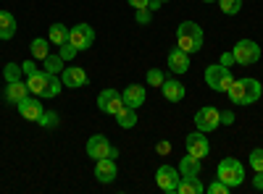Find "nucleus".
Returning <instances> with one entry per match:
<instances>
[{
  "mask_svg": "<svg viewBox=\"0 0 263 194\" xmlns=\"http://www.w3.org/2000/svg\"><path fill=\"white\" fill-rule=\"evenodd\" d=\"M263 95V87H260V81L258 79H234V84L229 87L227 97L234 102V105H253L258 102Z\"/></svg>",
  "mask_w": 263,
  "mask_h": 194,
  "instance_id": "nucleus-1",
  "label": "nucleus"
},
{
  "mask_svg": "<svg viewBox=\"0 0 263 194\" xmlns=\"http://www.w3.org/2000/svg\"><path fill=\"white\" fill-rule=\"evenodd\" d=\"M203 29L195 24V21H182L177 29V48H182L184 53H200L203 50Z\"/></svg>",
  "mask_w": 263,
  "mask_h": 194,
  "instance_id": "nucleus-2",
  "label": "nucleus"
},
{
  "mask_svg": "<svg viewBox=\"0 0 263 194\" xmlns=\"http://www.w3.org/2000/svg\"><path fill=\"white\" fill-rule=\"evenodd\" d=\"M205 84L213 90V92H229V87L234 84V74L229 71V66L224 63H213V66L205 69Z\"/></svg>",
  "mask_w": 263,
  "mask_h": 194,
  "instance_id": "nucleus-3",
  "label": "nucleus"
},
{
  "mask_svg": "<svg viewBox=\"0 0 263 194\" xmlns=\"http://www.w3.org/2000/svg\"><path fill=\"white\" fill-rule=\"evenodd\" d=\"M216 179H221L227 186H239V184H242L245 181V165L242 163H239L237 158H224L221 163H218V170H216Z\"/></svg>",
  "mask_w": 263,
  "mask_h": 194,
  "instance_id": "nucleus-4",
  "label": "nucleus"
},
{
  "mask_svg": "<svg viewBox=\"0 0 263 194\" xmlns=\"http://www.w3.org/2000/svg\"><path fill=\"white\" fill-rule=\"evenodd\" d=\"M232 58H234V63H239V66H253V63H258V58H260L258 42L239 39L237 45H234V50H232Z\"/></svg>",
  "mask_w": 263,
  "mask_h": 194,
  "instance_id": "nucleus-5",
  "label": "nucleus"
},
{
  "mask_svg": "<svg viewBox=\"0 0 263 194\" xmlns=\"http://www.w3.org/2000/svg\"><path fill=\"white\" fill-rule=\"evenodd\" d=\"M179 181H182L179 168L161 165V168L156 170V184H158V189L166 191V194H177V191H179Z\"/></svg>",
  "mask_w": 263,
  "mask_h": 194,
  "instance_id": "nucleus-6",
  "label": "nucleus"
},
{
  "mask_svg": "<svg viewBox=\"0 0 263 194\" xmlns=\"http://www.w3.org/2000/svg\"><path fill=\"white\" fill-rule=\"evenodd\" d=\"M221 126V111L213 105H205L200 111L195 113V128H200V132H216V128Z\"/></svg>",
  "mask_w": 263,
  "mask_h": 194,
  "instance_id": "nucleus-7",
  "label": "nucleus"
},
{
  "mask_svg": "<svg viewBox=\"0 0 263 194\" xmlns=\"http://www.w3.org/2000/svg\"><path fill=\"white\" fill-rule=\"evenodd\" d=\"M87 155H90L92 160H100V158H116L119 153L103 134H92L90 139H87Z\"/></svg>",
  "mask_w": 263,
  "mask_h": 194,
  "instance_id": "nucleus-8",
  "label": "nucleus"
},
{
  "mask_svg": "<svg viewBox=\"0 0 263 194\" xmlns=\"http://www.w3.org/2000/svg\"><path fill=\"white\" fill-rule=\"evenodd\" d=\"M98 107L103 113H108V116H119L121 111H124V97H121V92H116V90H103L100 95H98Z\"/></svg>",
  "mask_w": 263,
  "mask_h": 194,
  "instance_id": "nucleus-9",
  "label": "nucleus"
},
{
  "mask_svg": "<svg viewBox=\"0 0 263 194\" xmlns=\"http://www.w3.org/2000/svg\"><path fill=\"white\" fill-rule=\"evenodd\" d=\"M69 42L77 50H90L92 42H95V29L90 24H77L69 29Z\"/></svg>",
  "mask_w": 263,
  "mask_h": 194,
  "instance_id": "nucleus-10",
  "label": "nucleus"
},
{
  "mask_svg": "<svg viewBox=\"0 0 263 194\" xmlns=\"http://www.w3.org/2000/svg\"><path fill=\"white\" fill-rule=\"evenodd\" d=\"M184 147H187V153L190 155H195V158H205L208 153H211V142H208V137H205V132H192V134H187V139H184Z\"/></svg>",
  "mask_w": 263,
  "mask_h": 194,
  "instance_id": "nucleus-11",
  "label": "nucleus"
},
{
  "mask_svg": "<svg viewBox=\"0 0 263 194\" xmlns=\"http://www.w3.org/2000/svg\"><path fill=\"white\" fill-rule=\"evenodd\" d=\"M16 107H18L21 118H24V121H34V123H37V118L42 116V111H45V107H42V97H29V95L21 100Z\"/></svg>",
  "mask_w": 263,
  "mask_h": 194,
  "instance_id": "nucleus-12",
  "label": "nucleus"
},
{
  "mask_svg": "<svg viewBox=\"0 0 263 194\" xmlns=\"http://www.w3.org/2000/svg\"><path fill=\"white\" fill-rule=\"evenodd\" d=\"M116 176H119V170H116L114 158H100V160H95V179H98L100 184H111Z\"/></svg>",
  "mask_w": 263,
  "mask_h": 194,
  "instance_id": "nucleus-13",
  "label": "nucleus"
},
{
  "mask_svg": "<svg viewBox=\"0 0 263 194\" xmlns=\"http://www.w3.org/2000/svg\"><path fill=\"white\" fill-rule=\"evenodd\" d=\"M61 81H63V87H69V90L84 87L87 84V71L79 69V66H69V69L61 71Z\"/></svg>",
  "mask_w": 263,
  "mask_h": 194,
  "instance_id": "nucleus-14",
  "label": "nucleus"
},
{
  "mask_svg": "<svg viewBox=\"0 0 263 194\" xmlns=\"http://www.w3.org/2000/svg\"><path fill=\"white\" fill-rule=\"evenodd\" d=\"M166 63H168V71H174V74H187V71H190V53H184L182 48H174V50L168 53Z\"/></svg>",
  "mask_w": 263,
  "mask_h": 194,
  "instance_id": "nucleus-15",
  "label": "nucleus"
},
{
  "mask_svg": "<svg viewBox=\"0 0 263 194\" xmlns=\"http://www.w3.org/2000/svg\"><path fill=\"white\" fill-rule=\"evenodd\" d=\"M121 97H124V105L126 107H135V111H137V107H142L145 105V87H142V84H129V87L121 92Z\"/></svg>",
  "mask_w": 263,
  "mask_h": 194,
  "instance_id": "nucleus-16",
  "label": "nucleus"
},
{
  "mask_svg": "<svg viewBox=\"0 0 263 194\" xmlns=\"http://www.w3.org/2000/svg\"><path fill=\"white\" fill-rule=\"evenodd\" d=\"M161 90H163V97L168 100V102H182L184 100V95H187V90H184V84L179 81V79H166L163 84H161Z\"/></svg>",
  "mask_w": 263,
  "mask_h": 194,
  "instance_id": "nucleus-17",
  "label": "nucleus"
},
{
  "mask_svg": "<svg viewBox=\"0 0 263 194\" xmlns=\"http://www.w3.org/2000/svg\"><path fill=\"white\" fill-rule=\"evenodd\" d=\"M27 95H29L27 81H8V84H6V92H3V100L11 102V105H18Z\"/></svg>",
  "mask_w": 263,
  "mask_h": 194,
  "instance_id": "nucleus-18",
  "label": "nucleus"
},
{
  "mask_svg": "<svg viewBox=\"0 0 263 194\" xmlns=\"http://www.w3.org/2000/svg\"><path fill=\"white\" fill-rule=\"evenodd\" d=\"M27 87H29V92H34L37 97H42V95H45V87H48V71L29 74L27 76Z\"/></svg>",
  "mask_w": 263,
  "mask_h": 194,
  "instance_id": "nucleus-19",
  "label": "nucleus"
},
{
  "mask_svg": "<svg viewBox=\"0 0 263 194\" xmlns=\"http://www.w3.org/2000/svg\"><path fill=\"white\" fill-rule=\"evenodd\" d=\"M16 34V16L8 11H0V39H13Z\"/></svg>",
  "mask_w": 263,
  "mask_h": 194,
  "instance_id": "nucleus-20",
  "label": "nucleus"
},
{
  "mask_svg": "<svg viewBox=\"0 0 263 194\" xmlns=\"http://www.w3.org/2000/svg\"><path fill=\"white\" fill-rule=\"evenodd\" d=\"M179 174L182 176H200V158H195V155H184L179 160Z\"/></svg>",
  "mask_w": 263,
  "mask_h": 194,
  "instance_id": "nucleus-21",
  "label": "nucleus"
},
{
  "mask_svg": "<svg viewBox=\"0 0 263 194\" xmlns=\"http://www.w3.org/2000/svg\"><path fill=\"white\" fill-rule=\"evenodd\" d=\"M203 191H205V186L200 184V179H197V176H182L177 194H203Z\"/></svg>",
  "mask_w": 263,
  "mask_h": 194,
  "instance_id": "nucleus-22",
  "label": "nucleus"
},
{
  "mask_svg": "<svg viewBox=\"0 0 263 194\" xmlns=\"http://www.w3.org/2000/svg\"><path fill=\"white\" fill-rule=\"evenodd\" d=\"M61 90H63L61 74H48V87H45V95H42V97L53 100V97H58V95H61Z\"/></svg>",
  "mask_w": 263,
  "mask_h": 194,
  "instance_id": "nucleus-23",
  "label": "nucleus"
},
{
  "mask_svg": "<svg viewBox=\"0 0 263 194\" xmlns=\"http://www.w3.org/2000/svg\"><path fill=\"white\" fill-rule=\"evenodd\" d=\"M48 39L53 42V45H63V42L69 39V27L66 24H53L50 32H48Z\"/></svg>",
  "mask_w": 263,
  "mask_h": 194,
  "instance_id": "nucleus-24",
  "label": "nucleus"
},
{
  "mask_svg": "<svg viewBox=\"0 0 263 194\" xmlns=\"http://www.w3.org/2000/svg\"><path fill=\"white\" fill-rule=\"evenodd\" d=\"M119 126L121 128H135L137 126V113H135V107H124V111L116 116Z\"/></svg>",
  "mask_w": 263,
  "mask_h": 194,
  "instance_id": "nucleus-25",
  "label": "nucleus"
},
{
  "mask_svg": "<svg viewBox=\"0 0 263 194\" xmlns=\"http://www.w3.org/2000/svg\"><path fill=\"white\" fill-rule=\"evenodd\" d=\"M42 63H45V71H48V74H61V71L66 69V60H63L58 53H55V55H48Z\"/></svg>",
  "mask_w": 263,
  "mask_h": 194,
  "instance_id": "nucleus-26",
  "label": "nucleus"
},
{
  "mask_svg": "<svg viewBox=\"0 0 263 194\" xmlns=\"http://www.w3.org/2000/svg\"><path fill=\"white\" fill-rule=\"evenodd\" d=\"M32 55L37 58V60H45L50 53H48V39H42V37H37V39H32Z\"/></svg>",
  "mask_w": 263,
  "mask_h": 194,
  "instance_id": "nucleus-27",
  "label": "nucleus"
},
{
  "mask_svg": "<svg viewBox=\"0 0 263 194\" xmlns=\"http://www.w3.org/2000/svg\"><path fill=\"white\" fill-rule=\"evenodd\" d=\"M216 3L227 16H237L239 11H242V0H216Z\"/></svg>",
  "mask_w": 263,
  "mask_h": 194,
  "instance_id": "nucleus-28",
  "label": "nucleus"
},
{
  "mask_svg": "<svg viewBox=\"0 0 263 194\" xmlns=\"http://www.w3.org/2000/svg\"><path fill=\"white\" fill-rule=\"evenodd\" d=\"M58 121H61V118H58V113H53V111H48V113L42 111V116L37 118V123H40L42 128H55V126H58Z\"/></svg>",
  "mask_w": 263,
  "mask_h": 194,
  "instance_id": "nucleus-29",
  "label": "nucleus"
},
{
  "mask_svg": "<svg viewBox=\"0 0 263 194\" xmlns=\"http://www.w3.org/2000/svg\"><path fill=\"white\" fill-rule=\"evenodd\" d=\"M21 74H24V71H21L18 63H6V71H3L6 84H8V81H21Z\"/></svg>",
  "mask_w": 263,
  "mask_h": 194,
  "instance_id": "nucleus-30",
  "label": "nucleus"
},
{
  "mask_svg": "<svg viewBox=\"0 0 263 194\" xmlns=\"http://www.w3.org/2000/svg\"><path fill=\"white\" fill-rule=\"evenodd\" d=\"M77 53H79V50H77V48L71 45L69 39H66L63 45H58V55H61L63 60H71V58H77Z\"/></svg>",
  "mask_w": 263,
  "mask_h": 194,
  "instance_id": "nucleus-31",
  "label": "nucleus"
},
{
  "mask_svg": "<svg viewBox=\"0 0 263 194\" xmlns=\"http://www.w3.org/2000/svg\"><path fill=\"white\" fill-rule=\"evenodd\" d=\"M163 81H166V74L161 69H150L147 71V84H150V87H161Z\"/></svg>",
  "mask_w": 263,
  "mask_h": 194,
  "instance_id": "nucleus-32",
  "label": "nucleus"
},
{
  "mask_svg": "<svg viewBox=\"0 0 263 194\" xmlns=\"http://www.w3.org/2000/svg\"><path fill=\"white\" fill-rule=\"evenodd\" d=\"M205 191H211V194H229V191H232V186H227L221 179H216L211 186H205Z\"/></svg>",
  "mask_w": 263,
  "mask_h": 194,
  "instance_id": "nucleus-33",
  "label": "nucleus"
},
{
  "mask_svg": "<svg viewBox=\"0 0 263 194\" xmlns=\"http://www.w3.org/2000/svg\"><path fill=\"white\" fill-rule=\"evenodd\" d=\"M250 168L253 170H263V149H253L250 153Z\"/></svg>",
  "mask_w": 263,
  "mask_h": 194,
  "instance_id": "nucleus-34",
  "label": "nucleus"
},
{
  "mask_svg": "<svg viewBox=\"0 0 263 194\" xmlns=\"http://www.w3.org/2000/svg\"><path fill=\"white\" fill-rule=\"evenodd\" d=\"M150 21V8H137V24H147Z\"/></svg>",
  "mask_w": 263,
  "mask_h": 194,
  "instance_id": "nucleus-35",
  "label": "nucleus"
},
{
  "mask_svg": "<svg viewBox=\"0 0 263 194\" xmlns=\"http://www.w3.org/2000/svg\"><path fill=\"white\" fill-rule=\"evenodd\" d=\"M21 71H24L27 76H29V74H34V71H37V66H34V60H24V63H21Z\"/></svg>",
  "mask_w": 263,
  "mask_h": 194,
  "instance_id": "nucleus-36",
  "label": "nucleus"
},
{
  "mask_svg": "<svg viewBox=\"0 0 263 194\" xmlns=\"http://www.w3.org/2000/svg\"><path fill=\"white\" fill-rule=\"evenodd\" d=\"M253 186L258 191H263V170H255V176H253Z\"/></svg>",
  "mask_w": 263,
  "mask_h": 194,
  "instance_id": "nucleus-37",
  "label": "nucleus"
},
{
  "mask_svg": "<svg viewBox=\"0 0 263 194\" xmlns=\"http://www.w3.org/2000/svg\"><path fill=\"white\" fill-rule=\"evenodd\" d=\"M221 123L224 126H232L234 123V113L232 111H221Z\"/></svg>",
  "mask_w": 263,
  "mask_h": 194,
  "instance_id": "nucleus-38",
  "label": "nucleus"
},
{
  "mask_svg": "<svg viewBox=\"0 0 263 194\" xmlns=\"http://www.w3.org/2000/svg\"><path fill=\"white\" fill-rule=\"evenodd\" d=\"M126 3H129L132 8H147V3H150V0H126Z\"/></svg>",
  "mask_w": 263,
  "mask_h": 194,
  "instance_id": "nucleus-39",
  "label": "nucleus"
},
{
  "mask_svg": "<svg viewBox=\"0 0 263 194\" xmlns=\"http://www.w3.org/2000/svg\"><path fill=\"white\" fill-rule=\"evenodd\" d=\"M221 63H224V66H232V63H234V58H232V53H227V55H221Z\"/></svg>",
  "mask_w": 263,
  "mask_h": 194,
  "instance_id": "nucleus-40",
  "label": "nucleus"
},
{
  "mask_svg": "<svg viewBox=\"0 0 263 194\" xmlns=\"http://www.w3.org/2000/svg\"><path fill=\"white\" fill-rule=\"evenodd\" d=\"M147 8H150V11H158V8H161V0H150Z\"/></svg>",
  "mask_w": 263,
  "mask_h": 194,
  "instance_id": "nucleus-41",
  "label": "nucleus"
},
{
  "mask_svg": "<svg viewBox=\"0 0 263 194\" xmlns=\"http://www.w3.org/2000/svg\"><path fill=\"white\" fill-rule=\"evenodd\" d=\"M203 3H216V0H203Z\"/></svg>",
  "mask_w": 263,
  "mask_h": 194,
  "instance_id": "nucleus-42",
  "label": "nucleus"
},
{
  "mask_svg": "<svg viewBox=\"0 0 263 194\" xmlns=\"http://www.w3.org/2000/svg\"><path fill=\"white\" fill-rule=\"evenodd\" d=\"M161 3H168V0H161Z\"/></svg>",
  "mask_w": 263,
  "mask_h": 194,
  "instance_id": "nucleus-43",
  "label": "nucleus"
}]
</instances>
